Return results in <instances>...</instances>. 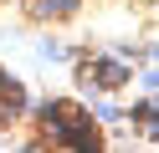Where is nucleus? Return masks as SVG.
<instances>
[{"instance_id":"nucleus-4","label":"nucleus","mask_w":159,"mask_h":153,"mask_svg":"<svg viewBox=\"0 0 159 153\" xmlns=\"http://www.w3.org/2000/svg\"><path fill=\"white\" fill-rule=\"evenodd\" d=\"M72 10H77V0H41L36 15H41V20H62V15H72Z\"/></svg>"},{"instance_id":"nucleus-1","label":"nucleus","mask_w":159,"mask_h":153,"mask_svg":"<svg viewBox=\"0 0 159 153\" xmlns=\"http://www.w3.org/2000/svg\"><path fill=\"white\" fill-rule=\"evenodd\" d=\"M36 117H41L46 138L67 143V148H77V153H98V148H103L98 117H93V112H82L77 102H46V107L36 112Z\"/></svg>"},{"instance_id":"nucleus-2","label":"nucleus","mask_w":159,"mask_h":153,"mask_svg":"<svg viewBox=\"0 0 159 153\" xmlns=\"http://www.w3.org/2000/svg\"><path fill=\"white\" fill-rule=\"evenodd\" d=\"M82 77L93 82V87H123L128 71L118 66V61H82Z\"/></svg>"},{"instance_id":"nucleus-3","label":"nucleus","mask_w":159,"mask_h":153,"mask_svg":"<svg viewBox=\"0 0 159 153\" xmlns=\"http://www.w3.org/2000/svg\"><path fill=\"white\" fill-rule=\"evenodd\" d=\"M134 122H144V133H149V138H159V97L139 102V107H134Z\"/></svg>"},{"instance_id":"nucleus-5","label":"nucleus","mask_w":159,"mask_h":153,"mask_svg":"<svg viewBox=\"0 0 159 153\" xmlns=\"http://www.w3.org/2000/svg\"><path fill=\"white\" fill-rule=\"evenodd\" d=\"M0 87H5V71H0Z\"/></svg>"}]
</instances>
